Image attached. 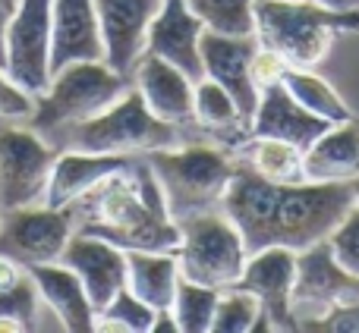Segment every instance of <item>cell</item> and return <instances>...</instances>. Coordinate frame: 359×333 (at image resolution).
Listing matches in <instances>:
<instances>
[{
	"label": "cell",
	"instance_id": "5bb4252c",
	"mask_svg": "<svg viewBox=\"0 0 359 333\" xmlns=\"http://www.w3.org/2000/svg\"><path fill=\"white\" fill-rule=\"evenodd\" d=\"M259 48V38H230L217 35V31L205 29L202 35V66L205 79H215L230 98L236 101L240 117L252 120L255 107H259V85L252 82V54Z\"/></svg>",
	"mask_w": 359,
	"mask_h": 333
},
{
	"label": "cell",
	"instance_id": "7402d4cb",
	"mask_svg": "<svg viewBox=\"0 0 359 333\" xmlns=\"http://www.w3.org/2000/svg\"><path fill=\"white\" fill-rule=\"evenodd\" d=\"M359 176V120L334 123L303 151L306 183H353Z\"/></svg>",
	"mask_w": 359,
	"mask_h": 333
},
{
	"label": "cell",
	"instance_id": "2e32d148",
	"mask_svg": "<svg viewBox=\"0 0 359 333\" xmlns=\"http://www.w3.org/2000/svg\"><path fill=\"white\" fill-rule=\"evenodd\" d=\"M202 35L205 22L189 10L186 0H164L161 13L155 16L145 41V54H155L161 60L183 69L192 82L205 79L202 66Z\"/></svg>",
	"mask_w": 359,
	"mask_h": 333
},
{
	"label": "cell",
	"instance_id": "8d00e7d4",
	"mask_svg": "<svg viewBox=\"0 0 359 333\" xmlns=\"http://www.w3.org/2000/svg\"><path fill=\"white\" fill-rule=\"evenodd\" d=\"M16 0H0V66H4V44H6V25L13 19Z\"/></svg>",
	"mask_w": 359,
	"mask_h": 333
},
{
	"label": "cell",
	"instance_id": "d6986e66",
	"mask_svg": "<svg viewBox=\"0 0 359 333\" xmlns=\"http://www.w3.org/2000/svg\"><path fill=\"white\" fill-rule=\"evenodd\" d=\"M130 164H133L130 155H98V151H82V148L63 151V155H57L54 170H50L44 204H50V208H73L95 185L111 179L114 173L126 170Z\"/></svg>",
	"mask_w": 359,
	"mask_h": 333
},
{
	"label": "cell",
	"instance_id": "d590c367",
	"mask_svg": "<svg viewBox=\"0 0 359 333\" xmlns=\"http://www.w3.org/2000/svg\"><path fill=\"white\" fill-rule=\"evenodd\" d=\"M25 274V267L19 264V261L6 258V255H0V290H6V286H13L19 277Z\"/></svg>",
	"mask_w": 359,
	"mask_h": 333
},
{
	"label": "cell",
	"instance_id": "8fae6325",
	"mask_svg": "<svg viewBox=\"0 0 359 333\" xmlns=\"http://www.w3.org/2000/svg\"><path fill=\"white\" fill-rule=\"evenodd\" d=\"M353 302H359V277L337 264L328 242H316V246L297 252V283H293L290 296L297 327L303 321L328 315L337 305Z\"/></svg>",
	"mask_w": 359,
	"mask_h": 333
},
{
	"label": "cell",
	"instance_id": "52a82bcc",
	"mask_svg": "<svg viewBox=\"0 0 359 333\" xmlns=\"http://www.w3.org/2000/svg\"><path fill=\"white\" fill-rule=\"evenodd\" d=\"M177 227L180 246L174 255L180 264V277L215 286V290H227L240 280L249 255L240 229L221 208L183 217V220H177Z\"/></svg>",
	"mask_w": 359,
	"mask_h": 333
},
{
	"label": "cell",
	"instance_id": "9c48e42d",
	"mask_svg": "<svg viewBox=\"0 0 359 333\" xmlns=\"http://www.w3.org/2000/svg\"><path fill=\"white\" fill-rule=\"evenodd\" d=\"M54 0H16L6 25L4 69L32 98L50 82V38H54Z\"/></svg>",
	"mask_w": 359,
	"mask_h": 333
},
{
	"label": "cell",
	"instance_id": "44dd1931",
	"mask_svg": "<svg viewBox=\"0 0 359 333\" xmlns=\"http://www.w3.org/2000/svg\"><path fill=\"white\" fill-rule=\"evenodd\" d=\"M54 38H50V73L67 63L104 60L95 0H54Z\"/></svg>",
	"mask_w": 359,
	"mask_h": 333
},
{
	"label": "cell",
	"instance_id": "cb8c5ba5",
	"mask_svg": "<svg viewBox=\"0 0 359 333\" xmlns=\"http://www.w3.org/2000/svg\"><path fill=\"white\" fill-rule=\"evenodd\" d=\"M180 264L174 252H126V286L155 311L174 305Z\"/></svg>",
	"mask_w": 359,
	"mask_h": 333
},
{
	"label": "cell",
	"instance_id": "83f0119b",
	"mask_svg": "<svg viewBox=\"0 0 359 333\" xmlns=\"http://www.w3.org/2000/svg\"><path fill=\"white\" fill-rule=\"evenodd\" d=\"M217 296H221V290H215V286H205V283H196V280L180 277L177 292H174V305H170L180 333H211Z\"/></svg>",
	"mask_w": 359,
	"mask_h": 333
},
{
	"label": "cell",
	"instance_id": "603a6c76",
	"mask_svg": "<svg viewBox=\"0 0 359 333\" xmlns=\"http://www.w3.org/2000/svg\"><path fill=\"white\" fill-rule=\"evenodd\" d=\"M192 123L198 129L211 132L224 148L240 151L243 145L252 139L249 123L240 117L236 101L217 85L215 79H198L196 82V94H192Z\"/></svg>",
	"mask_w": 359,
	"mask_h": 333
},
{
	"label": "cell",
	"instance_id": "74e56055",
	"mask_svg": "<svg viewBox=\"0 0 359 333\" xmlns=\"http://www.w3.org/2000/svg\"><path fill=\"white\" fill-rule=\"evenodd\" d=\"M309 3H318L325 10H337V13H356L359 0H309Z\"/></svg>",
	"mask_w": 359,
	"mask_h": 333
},
{
	"label": "cell",
	"instance_id": "4dcf8cb0",
	"mask_svg": "<svg viewBox=\"0 0 359 333\" xmlns=\"http://www.w3.org/2000/svg\"><path fill=\"white\" fill-rule=\"evenodd\" d=\"M38 311H41V299H38V290H35V283H32L29 271L13 286L0 290V315H10V318H16V321H22L25 330H35Z\"/></svg>",
	"mask_w": 359,
	"mask_h": 333
},
{
	"label": "cell",
	"instance_id": "ac0fdd59",
	"mask_svg": "<svg viewBox=\"0 0 359 333\" xmlns=\"http://www.w3.org/2000/svg\"><path fill=\"white\" fill-rule=\"evenodd\" d=\"M328 126H334V123H328V120L309 113L303 104H297L293 94L280 82H271V85L262 88L259 107H255L252 120H249V132L255 139H280V142H290L303 151Z\"/></svg>",
	"mask_w": 359,
	"mask_h": 333
},
{
	"label": "cell",
	"instance_id": "d6a6232c",
	"mask_svg": "<svg viewBox=\"0 0 359 333\" xmlns=\"http://www.w3.org/2000/svg\"><path fill=\"white\" fill-rule=\"evenodd\" d=\"M32 107H35V98L22 92L0 66V120H29Z\"/></svg>",
	"mask_w": 359,
	"mask_h": 333
},
{
	"label": "cell",
	"instance_id": "f1b7e54d",
	"mask_svg": "<svg viewBox=\"0 0 359 333\" xmlns=\"http://www.w3.org/2000/svg\"><path fill=\"white\" fill-rule=\"evenodd\" d=\"M208 31L230 38L255 35V0H186Z\"/></svg>",
	"mask_w": 359,
	"mask_h": 333
},
{
	"label": "cell",
	"instance_id": "8992f818",
	"mask_svg": "<svg viewBox=\"0 0 359 333\" xmlns=\"http://www.w3.org/2000/svg\"><path fill=\"white\" fill-rule=\"evenodd\" d=\"M73 148L98 155H149L158 148L180 145V126L164 123L145 107L136 88H126L111 107L69 126Z\"/></svg>",
	"mask_w": 359,
	"mask_h": 333
},
{
	"label": "cell",
	"instance_id": "9a60e30c",
	"mask_svg": "<svg viewBox=\"0 0 359 333\" xmlns=\"http://www.w3.org/2000/svg\"><path fill=\"white\" fill-rule=\"evenodd\" d=\"M60 264H67L79 277L95 311H101L126 286V252L101 236L76 229L60 255Z\"/></svg>",
	"mask_w": 359,
	"mask_h": 333
},
{
	"label": "cell",
	"instance_id": "e575fe53",
	"mask_svg": "<svg viewBox=\"0 0 359 333\" xmlns=\"http://www.w3.org/2000/svg\"><path fill=\"white\" fill-rule=\"evenodd\" d=\"M284 69H287V60L278 54V50L265 48V44L255 48V54H252V82L259 85V92L265 85H271V82H280Z\"/></svg>",
	"mask_w": 359,
	"mask_h": 333
},
{
	"label": "cell",
	"instance_id": "30bf717a",
	"mask_svg": "<svg viewBox=\"0 0 359 333\" xmlns=\"http://www.w3.org/2000/svg\"><path fill=\"white\" fill-rule=\"evenodd\" d=\"M73 233V208H50L44 201L13 208L4 211L0 220V255L19 261L22 267L60 261Z\"/></svg>",
	"mask_w": 359,
	"mask_h": 333
},
{
	"label": "cell",
	"instance_id": "ba28073f",
	"mask_svg": "<svg viewBox=\"0 0 359 333\" xmlns=\"http://www.w3.org/2000/svg\"><path fill=\"white\" fill-rule=\"evenodd\" d=\"M60 151L44 142L29 123L4 120L0 123V208H29L41 204L50 183V170Z\"/></svg>",
	"mask_w": 359,
	"mask_h": 333
},
{
	"label": "cell",
	"instance_id": "ab89813d",
	"mask_svg": "<svg viewBox=\"0 0 359 333\" xmlns=\"http://www.w3.org/2000/svg\"><path fill=\"white\" fill-rule=\"evenodd\" d=\"M350 185H353V201L359 204V176H356V179H353V183H350Z\"/></svg>",
	"mask_w": 359,
	"mask_h": 333
},
{
	"label": "cell",
	"instance_id": "836d02e7",
	"mask_svg": "<svg viewBox=\"0 0 359 333\" xmlns=\"http://www.w3.org/2000/svg\"><path fill=\"white\" fill-rule=\"evenodd\" d=\"M297 330H316V333H331V330H347L359 333V302L353 305H337L328 315L316 318V321H303Z\"/></svg>",
	"mask_w": 359,
	"mask_h": 333
},
{
	"label": "cell",
	"instance_id": "f546056e",
	"mask_svg": "<svg viewBox=\"0 0 359 333\" xmlns=\"http://www.w3.org/2000/svg\"><path fill=\"white\" fill-rule=\"evenodd\" d=\"M155 321V309L145 305L130 286L117 292L95 318V330H126V333H149Z\"/></svg>",
	"mask_w": 359,
	"mask_h": 333
},
{
	"label": "cell",
	"instance_id": "7a4b0ae2",
	"mask_svg": "<svg viewBox=\"0 0 359 333\" xmlns=\"http://www.w3.org/2000/svg\"><path fill=\"white\" fill-rule=\"evenodd\" d=\"M76 204L86 208L79 233L101 236L123 252H177L180 246V227L149 164H130Z\"/></svg>",
	"mask_w": 359,
	"mask_h": 333
},
{
	"label": "cell",
	"instance_id": "7c38bea8",
	"mask_svg": "<svg viewBox=\"0 0 359 333\" xmlns=\"http://www.w3.org/2000/svg\"><path fill=\"white\" fill-rule=\"evenodd\" d=\"M161 6L164 0H95L107 66L130 79L139 57L145 54L149 29Z\"/></svg>",
	"mask_w": 359,
	"mask_h": 333
},
{
	"label": "cell",
	"instance_id": "e0dca14e",
	"mask_svg": "<svg viewBox=\"0 0 359 333\" xmlns=\"http://www.w3.org/2000/svg\"><path fill=\"white\" fill-rule=\"evenodd\" d=\"M133 82L136 92L142 94L145 107L155 113L158 120L174 126H192V94H196V82L177 69L174 63L161 60L155 54H142L133 69Z\"/></svg>",
	"mask_w": 359,
	"mask_h": 333
},
{
	"label": "cell",
	"instance_id": "ffe728a7",
	"mask_svg": "<svg viewBox=\"0 0 359 333\" xmlns=\"http://www.w3.org/2000/svg\"><path fill=\"white\" fill-rule=\"evenodd\" d=\"M38 290V299H41V309H48L50 315L57 318L63 330L69 333H92L95 330V311L92 299H88L86 286L79 283L73 271L60 261H48V264H32L25 267Z\"/></svg>",
	"mask_w": 359,
	"mask_h": 333
},
{
	"label": "cell",
	"instance_id": "484cf974",
	"mask_svg": "<svg viewBox=\"0 0 359 333\" xmlns=\"http://www.w3.org/2000/svg\"><path fill=\"white\" fill-rule=\"evenodd\" d=\"M280 85L293 94L297 104H303L309 113L328 120V123H344L353 117L350 104L316 73V69H299V66H287L280 76Z\"/></svg>",
	"mask_w": 359,
	"mask_h": 333
},
{
	"label": "cell",
	"instance_id": "d4e9b609",
	"mask_svg": "<svg viewBox=\"0 0 359 333\" xmlns=\"http://www.w3.org/2000/svg\"><path fill=\"white\" fill-rule=\"evenodd\" d=\"M236 161L246 164L259 176L271 179V183H303V148L280 139H249L240 151Z\"/></svg>",
	"mask_w": 359,
	"mask_h": 333
},
{
	"label": "cell",
	"instance_id": "f35d334b",
	"mask_svg": "<svg viewBox=\"0 0 359 333\" xmlns=\"http://www.w3.org/2000/svg\"><path fill=\"white\" fill-rule=\"evenodd\" d=\"M0 333H25V324L10 315H0Z\"/></svg>",
	"mask_w": 359,
	"mask_h": 333
},
{
	"label": "cell",
	"instance_id": "4fadbf2b",
	"mask_svg": "<svg viewBox=\"0 0 359 333\" xmlns=\"http://www.w3.org/2000/svg\"><path fill=\"white\" fill-rule=\"evenodd\" d=\"M293 283H297V252L287 246H265L246 258V267L233 286L259 299L271 330H297V318L290 311Z\"/></svg>",
	"mask_w": 359,
	"mask_h": 333
},
{
	"label": "cell",
	"instance_id": "1f68e13d",
	"mask_svg": "<svg viewBox=\"0 0 359 333\" xmlns=\"http://www.w3.org/2000/svg\"><path fill=\"white\" fill-rule=\"evenodd\" d=\"M325 242H328V248H331L337 264L359 277V204L356 201L350 204L344 220L331 229V236Z\"/></svg>",
	"mask_w": 359,
	"mask_h": 333
},
{
	"label": "cell",
	"instance_id": "5b68a950",
	"mask_svg": "<svg viewBox=\"0 0 359 333\" xmlns=\"http://www.w3.org/2000/svg\"><path fill=\"white\" fill-rule=\"evenodd\" d=\"M126 88H130L126 76L111 69L104 60L67 63V66L50 73L48 88L35 98V107H32L25 123L41 136L69 129V126L111 107Z\"/></svg>",
	"mask_w": 359,
	"mask_h": 333
},
{
	"label": "cell",
	"instance_id": "277c9868",
	"mask_svg": "<svg viewBox=\"0 0 359 333\" xmlns=\"http://www.w3.org/2000/svg\"><path fill=\"white\" fill-rule=\"evenodd\" d=\"M164 201L174 220L221 208L230 179L236 173V157L224 145H170L145 155Z\"/></svg>",
	"mask_w": 359,
	"mask_h": 333
},
{
	"label": "cell",
	"instance_id": "6da1fadb",
	"mask_svg": "<svg viewBox=\"0 0 359 333\" xmlns=\"http://www.w3.org/2000/svg\"><path fill=\"white\" fill-rule=\"evenodd\" d=\"M353 204L350 183H271L236 161L221 211L240 229L246 255L265 246L293 252L325 242Z\"/></svg>",
	"mask_w": 359,
	"mask_h": 333
},
{
	"label": "cell",
	"instance_id": "60d3db41",
	"mask_svg": "<svg viewBox=\"0 0 359 333\" xmlns=\"http://www.w3.org/2000/svg\"><path fill=\"white\" fill-rule=\"evenodd\" d=\"M0 220H4V208H0Z\"/></svg>",
	"mask_w": 359,
	"mask_h": 333
},
{
	"label": "cell",
	"instance_id": "4316f807",
	"mask_svg": "<svg viewBox=\"0 0 359 333\" xmlns=\"http://www.w3.org/2000/svg\"><path fill=\"white\" fill-rule=\"evenodd\" d=\"M259 330H271V321L265 318L259 299L252 292L240 290V286L221 290L211 333H259Z\"/></svg>",
	"mask_w": 359,
	"mask_h": 333
},
{
	"label": "cell",
	"instance_id": "3957f363",
	"mask_svg": "<svg viewBox=\"0 0 359 333\" xmlns=\"http://www.w3.org/2000/svg\"><path fill=\"white\" fill-rule=\"evenodd\" d=\"M341 31H359V10L337 13L309 0H255V38L287 66L316 69Z\"/></svg>",
	"mask_w": 359,
	"mask_h": 333
}]
</instances>
